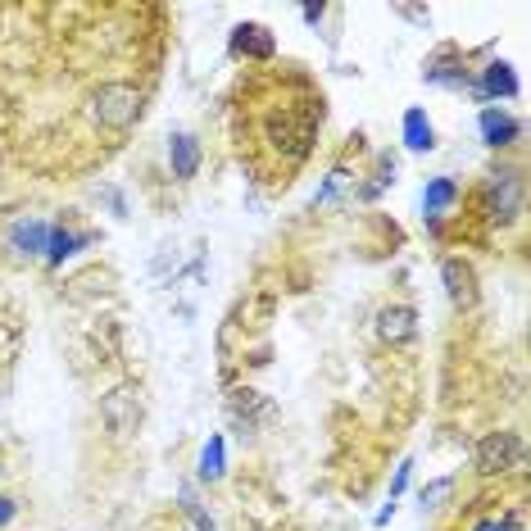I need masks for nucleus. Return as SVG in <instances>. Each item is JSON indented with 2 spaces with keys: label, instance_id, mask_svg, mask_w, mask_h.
<instances>
[{
  "label": "nucleus",
  "instance_id": "2",
  "mask_svg": "<svg viewBox=\"0 0 531 531\" xmlns=\"http://www.w3.org/2000/svg\"><path fill=\"white\" fill-rule=\"evenodd\" d=\"M141 109H146V96H141V87H132V82L114 78L91 91V123H96L100 132H128L141 118Z\"/></svg>",
  "mask_w": 531,
  "mask_h": 531
},
{
  "label": "nucleus",
  "instance_id": "16",
  "mask_svg": "<svg viewBox=\"0 0 531 531\" xmlns=\"http://www.w3.org/2000/svg\"><path fill=\"white\" fill-rule=\"evenodd\" d=\"M463 200V187H459V177L450 173H436L427 177V187H423V218H445L454 214Z\"/></svg>",
  "mask_w": 531,
  "mask_h": 531
},
{
  "label": "nucleus",
  "instance_id": "24",
  "mask_svg": "<svg viewBox=\"0 0 531 531\" xmlns=\"http://www.w3.org/2000/svg\"><path fill=\"white\" fill-rule=\"evenodd\" d=\"M14 518H19V500H14V495H0V527H10Z\"/></svg>",
  "mask_w": 531,
  "mask_h": 531
},
{
  "label": "nucleus",
  "instance_id": "23",
  "mask_svg": "<svg viewBox=\"0 0 531 531\" xmlns=\"http://www.w3.org/2000/svg\"><path fill=\"white\" fill-rule=\"evenodd\" d=\"M400 19H409V23H418V28H427V23H432V10H423V5H400Z\"/></svg>",
  "mask_w": 531,
  "mask_h": 531
},
{
  "label": "nucleus",
  "instance_id": "11",
  "mask_svg": "<svg viewBox=\"0 0 531 531\" xmlns=\"http://www.w3.org/2000/svg\"><path fill=\"white\" fill-rule=\"evenodd\" d=\"M522 132H527V123L504 105H482V114H477V137H482V146H491V150L518 146Z\"/></svg>",
  "mask_w": 531,
  "mask_h": 531
},
{
  "label": "nucleus",
  "instance_id": "21",
  "mask_svg": "<svg viewBox=\"0 0 531 531\" xmlns=\"http://www.w3.org/2000/svg\"><path fill=\"white\" fill-rule=\"evenodd\" d=\"M409 482H413V459H400V463H395V477H391V495H386V500H395V504H400V495L409 491Z\"/></svg>",
  "mask_w": 531,
  "mask_h": 531
},
{
  "label": "nucleus",
  "instance_id": "13",
  "mask_svg": "<svg viewBox=\"0 0 531 531\" xmlns=\"http://www.w3.org/2000/svg\"><path fill=\"white\" fill-rule=\"evenodd\" d=\"M200 164H205V146H200L196 132H173L168 137V173H173V182H196Z\"/></svg>",
  "mask_w": 531,
  "mask_h": 531
},
{
  "label": "nucleus",
  "instance_id": "10",
  "mask_svg": "<svg viewBox=\"0 0 531 531\" xmlns=\"http://www.w3.org/2000/svg\"><path fill=\"white\" fill-rule=\"evenodd\" d=\"M46 241H50V218L19 214L5 227V250L14 259H46Z\"/></svg>",
  "mask_w": 531,
  "mask_h": 531
},
{
  "label": "nucleus",
  "instance_id": "19",
  "mask_svg": "<svg viewBox=\"0 0 531 531\" xmlns=\"http://www.w3.org/2000/svg\"><path fill=\"white\" fill-rule=\"evenodd\" d=\"M177 509L187 513V518H191V527H196V531H218V522L209 518V509L200 504V495H196V486H191V482H182V486H177Z\"/></svg>",
  "mask_w": 531,
  "mask_h": 531
},
{
  "label": "nucleus",
  "instance_id": "9",
  "mask_svg": "<svg viewBox=\"0 0 531 531\" xmlns=\"http://www.w3.org/2000/svg\"><path fill=\"white\" fill-rule=\"evenodd\" d=\"M227 55L246 59V64H273L277 59V37L268 23H236L227 32Z\"/></svg>",
  "mask_w": 531,
  "mask_h": 531
},
{
  "label": "nucleus",
  "instance_id": "25",
  "mask_svg": "<svg viewBox=\"0 0 531 531\" xmlns=\"http://www.w3.org/2000/svg\"><path fill=\"white\" fill-rule=\"evenodd\" d=\"M300 19H305L309 28H318V23L327 19V5H300Z\"/></svg>",
  "mask_w": 531,
  "mask_h": 531
},
{
  "label": "nucleus",
  "instance_id": "14",
  "mask_svg": "<svg viewBox=\"0 0 531 531\" xmlns=\"http://www.w3.org/2000/svg\"><path fill=\"white\" fill-rule=\"evenodd\" d=\"M377 336H382L386 345L418 341V309L413 305H382L377 309Z\"/></svg>",
  "mask_w": 531,
  "mask_h": 531
},
{
  "label": "nucleus",
  "instance_id": "20",
  "mask_svg": "<svg viewBox=\"0 0 531 531\" xmlns=\"http://www.w3.org/2000/svg\"><path fill=\"white\" fill-rule=\"evenodd\" d=\"M450 495H454V477H432V482L418 491V509H423V513H436L445 500H450Z\"/></svg>",
  "mask_w": 531,
  "mask_h": 531
},
{
  "label": "nucleus",
  "instance_id": "5",
  "mask_svg": "<svg viewBox=\"0 0 531 531\" xmlns=\"http://www.w3.org/2000/svg\"><path fill=\"white\" fill-rule=\"evenodd\" d=\"M441 286H445V300H450L459 314H472L482 305V277H477V264L463 255H445L441 259Z\"/></svg>",
  "mask_w": 531,
  "mask_h": 531
},
{
  "label": "nucleus",
  "instance_id": "27",
  "mask_svg": "<svg viewBox=\"0 0 531 531\" xmlns=\"http://www.w3.org/2000/svg\"><path fill=\"white\" fill-rule=\"evenodd\" d=\"M472 531H509V527H504L500 518H482V522H477V527H472Z\"/></svg>",
  "mask_w": 531,
  "mask_h": 531
},
{
  "label": "nucleus",
  "instance_id": "18",
  "mask_svg": "<svg viewBox=\"0 0 531 531\" xmlns=\"http://www.w3.org/2000/svg\"><path fill=\"white\" fill-rule=\"evenodd\" d=\"M354 187H359V173H354L350 164H336L332 173L318 182L314 191V209H327V205H341L345 196H354Z\"/></svg>",
  "mask_w": 531,
  "mask_h": 531
},
{
  "label": "nucleus",
  "instance_id": "3",
  "mask_svg": "<svg viewBox=\"0 0 531 531\" xmlns=\"http://www.w3.org/2000/svg\"><path fill=\"white\" fill-rule=\"evenodd\" d=\"M522 463H527V450H522V436L518 432H486L477 436V445H472V468H477V477H504V472H522Z\"/></svg>",
  "mask_w": 531,
  "mask_h": 531
},
{
  "label": "nucleus",
  "instance_id": "6",
  "mask_svg": "<svg viewBox=\"0 0 531 531\" xmlns=\"http://www.w3.org/2000/svg\"><path fill=\"white\" fill-rule=\"evenodd\" d=\"M141 418H146V400H141V386L123 382L100 400V423L109 427L114 436H137Z\"/></svg>",
  "mask_w": 531,
  "mask_h": 531
},
{
  "label": "nucleus",
  "instance_id": "1",
  "mask_svg": "<svg viewBox=\"0 0 531 531\" xmlns=\"http://www.w3.org/2000/svg\"><path fill=\"white\" fill-rule=\"evenodd\" d=\"M522 200H527V177L522 168L500 164L482 177V218L491 227H513L522 218Z\"/></svg>",
  "mask_w": 531,
  "mask_h": 531
},
{
  "label": "nucleus",
  "instance_id": "15",
  "mask_svg": "<svg viewBox=\"0 0 531 531\" xmlns=\"http://www.w3.org/2000/svg\"><path fill=\"white\" fill-rule=\"evenodd\" d=\"M400 141H404V150L409 155H432L441 141H436V123L427 118V109L423 105H409L404 109V118H400Z\"/></svg>",
  "mask_w": 531,
  "mask_h": 531
},
{
  "label": "nucleus",
  "instance_id": "8",
  "mask_svg": "<svg viewBox=\"0 0 531 531\" xmlns=\"http://www.w3.org/2000/svg\"><path fill=\"white\" fill-rule=\"evenodd\" d=\"M463 96H472L477 105H500V100L522 96V82H518V73H513L509 59H491V64L477 69V78H472V87L463 91Z\"/></svg>",
  "mask_w": 531,
  "mask_h": 531
},
{
  "label": "nucleus",
  "instance_id": "4",
  "mask_svg": "<svg viewBox=\"0 0 531 531\" xmlns=\"http://www.w3.org/2000/svg\"><path fill=\"white\" fill-rule=\"evenodd\" d=\"M477 69L468 64V50H459L454 41L436 46L432 55L423 59V82L427 87H441V91H468Z\"/></svg>",
  "mask_w": 531,
  "mask_h": 531
},
{
  "label": "nucleus",
  "instance_id": "12",
  "mask_svg": "<svg viewBox=\"0 0 531 531\" xmlns=\"http://www.w3.org/2000/svg\"><path fill=\"white\" fill-rule=\"evenodd\" d=\"M96 246V232L87 227H69V223H50V241H46V268H64L69 259H78L82 250Z\"/></svg>",
  "mask_w": 531,
  "mask_h": 531
},
{
  "label": "nucleus",
  "instance_id": "22",
  "mask_svg": "<svg viewBox=\"0 0 531 531\" xmlns=\"http://www.w3.org/2000/svg\"><path fill=\"white\" fill-rule=\"evenodd\" d=\"M96 196L105 200V205H109V214H114L118 223H123V218H128V196H123V191H118V187H109V182H105V187H100Z\"/></svg>",
  "mask_w": 531,
  "mask_h": 531
},
{
  "label": "nucleus",
  "instance_id": "28",
  "mask_svg": "<svg viewBox=\"0 0 531 531\" xmlns=\"http://www.w3.org/2000/svg\"><path fill=\"white\" fill-rule=\"evenodd\" d=\"M5 472H10V468H5V454H0V477H5Z\"/></svg>",
  "mask_w": 531,
  "mask_h": 531
},
{
  "label": "nucleus",
  "instance_id": "7",
  "mask_svg": "<svg viewBox=\"0 0 531 531\" xmlns=\"http://www.w3.org/2000/svg\"><path fill=\"white\" fill-rule=\"evenodd\" d=\"M227 418L246 436V432H259V427H273L282 413H277L273 395L255 391V386H232V391H227Z\"/></svg>",
  "mask_w": 531,
  "mask_h": 531
},
{
  "label": "nucleus",
  "instance_id": "17",
  "mask_svg": "<svg viewBox=\"0 0 531 531\" xmlns=\"http://www.w3.org/2000/svg\"><path fill=\"white\" fill-rule=\"evenodd\" d=\"M223 477H227V441L218 432H209V441L200 445V459H196V482L218 486Z\"/></svg>",
  "mask_w": 531,
  "mask_h": 531
},
{
  "label": "nucleus",
  "instance_id": "26",
  "mask_svg": "<svg viewBox=\"0 0 531 531\" xmlns=\"http://www.w3.org/2000/svg\"><path fill=\"white\" fill-rule=\"evenodd\" d=\"M395 509H400V504L395 500H386L382 509H377V518H373V527H391V518H395Z\"/></svg>",
  "mask_w": 531,
  "mask_h": 531
}]
</instances>
